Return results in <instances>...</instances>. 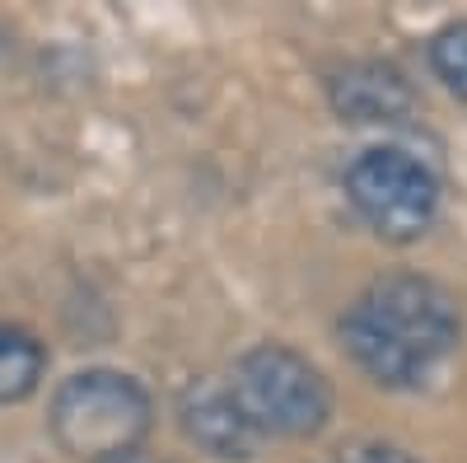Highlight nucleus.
<instances>
[{
	"label": "nucleus",
	"instance_id": "obj_1",
	"mask_svg": "<svg viewBox=\"0 0 467 463\" xmlns=\"http://www.w3.org/2000/svg\"><path fill=\"white\" fill-rule=\"evenodd\" d=\"M458 332L453 295L425 277H383L341 319L346 352L383 389L420 384L458 346Z\"/></svg>",
	"mask_w": 467,
	"mask_h": 463
},
{
	"label": "nucleus",
	"instance_id": "obj_2",
	"mask_svg": "<svg viewBox=\"0 0 467 463\" xmlns=\"http://www.w3.org/2000/svg\"><path fill=\"white\" fill-rule=\"evenodd\" d=\"M150 421H154L150 394L131 374L117 370H80L52 398V436L80 463L136 454V445L150 436Z\"/></svg>",
	"mask_w": 467,
	"mask_h": 463
},
{
	"label": "nucleus",
	"instance_id": "obj_3",
	"mask_svg": "<svg viewBox=\"0 0 467 463\" xmlns=\"http://www.w3.org/2000/svg\"><path fill=\"white\" fill-rule=\"evenodd\" d=\"M229 394L257 436H318L332 416V389L318 365L281 342L253 346L248 356H239Z\"/></svg>",
	"mask_w": 467,
	"mask_h": 463
},
{
	"label": "nucleus",
	"instance_id": "obj_4",
	"mask_svg": "<svg viewBox=\"0 0 467 463\" xmlns=\"http://www.w3.org/2000/svg\"><path fill=\"white\" fill-rule=\"evenodd\" d=\"M346 197L360 211L369 229H379L393 244H411L435 225L440 211V178L431 164H420L416 154L379 145L365 150L356 164L346 169Z\"/></svg>",
	"mask_w": 467,
	"mask_h": 463
},
{
	"label": "nucleus",
	"instance_id": "obj_5",
	"mask_svg": "<svg viewBox=\"0 0 467 463\" xmlns=\"http://www.w3.org/2000/svg\"><path fill=\"white\" fill-rule=\"evenodd\" d=\"M178 412H182L187 440H197L211 458H253V449L262 440L248 426V416L239 412L234 394L220 389V384H192Z\"/></svg>",
	"mask_w": 467,
	"mask_h": 463
},
{
	"label": "nucleus",
	"instance_id": "obj_6",
	"mask_svg": "<svg viewBox=\"0 0 467 463\" xmlns=\"http://www.w3.org/2000/svg\"><path fill=\"white\" fill-rule=\"evenodd\" d=\"M332 108L346 122H398L411 108V85L388 61H350L332 80Z\"/></svg>",
	"mask_w": 467,
	"mask_h": 463
},
{
	"label": "nucleus",
	"instance_id": "obj_7",
	"mask_svg": "<svg viewBox=\"0 0 467 463\" xmlns=\"http://www.w3.org/2000/svg\"><path fill=\"white\" fill-rule=\"evenodd\" d=\"M43 346L24 328L0 323V403H24L37 384H43Z\"/></svg>",
	"mask_w": 467,
	"mask_h": 463
},
{
	"label": "nucleus",
	"instance_id": "obj_8",
	"mask_svg": "<svg viewBox=\"0 0 467 463\" xmlns=\"http://www.w3.org/2000/svg\"><path fill=\"white\" fill-rule=\"evenodd\" d=\"M431 66H435V75L444 80L449 94L467 99V19L444 24L431 37Z\"/></svg>",
	"mask_w": 467,
	"mask_h": 463
},
{
	"label": "nucleus",
	"instance_id": "obj_9",
	"mask_svg": "<svg viewBox=\"0 0 467 463\" xmlns=\"http://www.w3.org/2000/svg\"><path fill=\"white\" fill-rule=\"evenodd\" d=\"M350 463H416V458L402 454V449H388V445H365V449L350 454Z\"/></svg>",
	"mask_w": 467,
	"mask_h": 463
},
{
	"label": "nucleus",
	"instance_id": "obj_10",
	"mask_svg": "<svg viewBox=\"0 0 467 463\" xmlns=\"http://www.w3.org/2000/svg\"><path fill=\"white\" fill-rule=\"evenodd\" d=\"M108 463H160V458H145V454H122V458H108Z\"/></svg>",
	"mask_w": 467,
	"mask_h": 463
}]
</instances>
